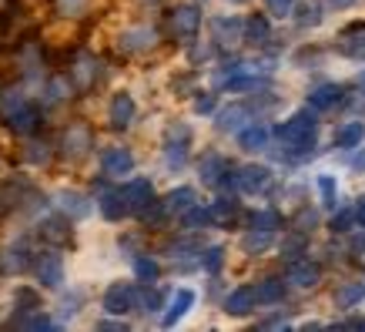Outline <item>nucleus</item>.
<instances>
[{"instance_id": "nucleus-20", "label": "nucleus", "mask_w": 365, "mask_h": 332, "mask_svg": "<svg viewBox=\"0 0 365 332\" xmlns=\"http://www.w3.org/2000/svg\"><path fill=\"white\" fill-rule=\"evenodd\" d=\"M134 121V98L131 94H114L111 101V124L114 128H128V124Z\"/></svg>"}, {"instance_id": "nucleus-19", "label": "nucleus", "mask_w": 365, "mask_h": 332, "mask_svg": "<svg viewBox=\"0 0 365 332\" xmlns=\"http://www.w3.org/2000/svg\"><path fill=\"white\" fill-rule=\"evenodd\" d=\"M191 306H195V292H191V288H178L175 299H171V306H168V312H165V322H161V326H168V329H171V326H175V322L181 319Z\"/></svg>"}, {"instance_id": "nucleus-18", "label": "nucleus", "mask_w": 365, "mask_h": 332, "mask_svg": "<svg viewBox=\"0 0 365 332\" xmlns=\"http://www.w3.org/2000/svg\"><path fill=\"white\" fill-rule=\"evenodd\" d=\"M218 131H242L248 124V108L245 104H228L225 111H218Z\"/></svg>"}, {"instance_id": "nucleus-4", "label": "nucleus", "mask_w": 365, "mask_h": 332, "mask_svg": "<svg viewBox=\"0 0 365 332\" xmlns=\"http://www.w3.org/2000/svg\"><path fill=\"white\" fill-rule=\"evenodd\" d=\"M134 299H138V288L131 282H114L104 292V309L111 312V316H124V312L134 309Z\"/></svg>"}, {"instance_id": "nucleus-43", "label": "nucleus", "mask_w": 365, "mask_h": 332, "mask_svg": "<svg viewBox=\"0 0 365 332\" xmlns=\"http://www.w3.org/2000/svg\"><path fill=\"white\" fill-rule=\"evenodd\" d=\"M47 158H51L47 144H31V148H27V161H31V165H44Z\"/></svg>"}, {"instance_id": "nucleus-14", "label": "nucleus", "mask_w": 365, "mask_h": 332, "mask_svg": "<svg viewBox=\"0 0 365 332\" xmlns=\"http://www.w3.org/2000/svg\"><path fill=\"white\" fill-rule=\"evenodd\" d=\"M342 94H345L342 84H322V88H315L309 94V104H312V111H329L342 101Z\"/></svg>"}, {"instance_id": "nucleus-23", "label": "nucleus", "mask_w": 365, "mask_h": 332, "mask_svg": "<svg viewBox=\"0 0 365 332\" xmlns=\"http://www.w3.org/2000/svg\"><path fill=\"white\" fill-rule=\"evenodd\" d=\"M295 11V24H299L302 31L305 27H319L322 24V4L319 0H302L299 7H292Z\"/></svg>"}, {"instance_id": "nucleus-54", "label": "nucleus", "mask_w": 365, "mask_h": 332, "mask_svg": "<svg viewBox=\"0 0 365 332\" xmlns=\"http://www.w3.org/2000/svg\"><path fill=\"white\" fill-rule=\"evenodd\" d=\"M359 88H362V91H365V71H362V78H359Z\"/></svg>"}, {"instance_id": "nucleus-41", "label": "nucleus", "mask_w": 365, "mask_h": 332, "mask_svg": "<svg viewBox=\"0 0 365 332\" xmlns=\"http://www.w3.org/2000/svg\"><path fill=\"white\" fill-rule=\"evenodd\" d=\"M252 228H272V232H275V228H278V215H275V211H255V215H252Z\"/></svg>"}, {"instance_id": "nucleus-47", "label": "nucleus", "mask_w": 365, "mask_h": 332, "mask_svg": "<svg viewBox=\"0 0 365 332\" xmlns=\"http://www.w3.org/2000/svg\"><path fill=\"white\" fill-rule=\"evenodd\" d=\"M24 326L27 329H54L57 322H51L47 316H31V319H24Z\"/></svg>"}, {"instance_id": "nucleus-13", "label": "nucleus", "mask_w": 365, "mask_h": 332, "mask_svg": "<svg viewBox=\"0 0 365 332\" xmlns=\"http://www.w3.org/2000/svg\"><path fill=\"white\" fill-rule=\"evenodd\" d=\"M88 148H91V131L84 128V124L67 128V131H64V155L67 158H81Z\"/></svg>"}, {"instance_id": "nucleus-39", "label": "nucleus", "mask_w": 365, "mask_h": 332, "mask_svg": "<svg viewBox=\"0 0 365 332\" xmlns=\"http://www.w3.org/2000/svg\"><path fill=\"white\" fill-rule=\"evenodd\" d=\"M185 215V225L188 228H205V225H211V208H198V205H191L188 211H181Z\"/></svg>"}, {"instance_id": "nucleus-8", "label": "nucleus", "mask_w": 365, "mask_h": 332, "mask_svg": "<svg viewBox=\"0 0 365 332\" xmlns=\"http://www.w3.org/2000/svg\"><path fill=\"white\" fill-rule=\"evenodd\" d=\"M235 181H238V188L248 191V195H255V191H265L268 181H272V171H268L265 165H245L238 175H235Z\"/></svg>"}, {"instance_id": "nucleus-21", "label": "nucleus", "mask_w": 365, "mask_h": 332, "mask_svg": "<svg viewBox=\"0 0 365 332\" xmlns=\"http://www.w3.org/2000/svg\"><path fill=\"white\" fill-rule=\"evenodd\" d=\"M191 205H195V188H175V191H168L165 201H161L165 215H181V211H188Z\"/></svg>"}, {"instance_id": "nucleus-29", "label": "nucleus", "mask_w": 365, "mask_h": 332, "mask_svg": "<svg viewBox=\"0 0 365 332\" xmlns=\"http://www.w3.org/2000/svg\"><path fill=\"white\" fill-rule=\"evenodd\" d=\"M225 171H228V168H225V161L218 155H208L201 161V181H205V185H218Z\"/></svg>"}, {"instance_id": "nucleus-15", "label": "nucleus", "mask_w": 365, "mask_h": 332, "mask_svg": "<svg viewBox=\"0 0 365 332\" xmlns=\"http://www.w3.org/2000/svg\"><path fill=\"white\" fill-rule=\"evenodd\" d=\"M255 288V306H275V302L285 299V282L282 278H265V282H258Z\"/></svg>"}, {"instance_id": "nucleus-40", "label": "nucleus", "mask_w": 365, "mask_h": 332, "mask_svg": "<svg viewBox=\"0 0 365 332\" xmlns=\"http://www.w3.org/2000/svg\"><path fill=\"white\" fill-rule=\"evenodd\" d=\"M67 94H71V84H67L64 78H54L47 84V101H51V104H54V101H64Z\"/></svg>"}, {"instance_id": "nucleus-5", "label": "nucleus", "mask_w": 365, "mask_h": 332, "mask_svg": "<svg viewBox=\"0 0 365 332\" xmlns=\"http://www.w3.org/2000/svg\"><path fill=\"white\" fill-rule=\"evenodd\" d=\"M188 141H191V131L188 128H171L168 131V141H165V161L171 168H181L185 165V158H188Z\"/></svg>"}, {"instance_id": "nucleus-12", "label": "nucleus", "mask_w": 365, "mask_h": 332, "mask_svg": "<svg viewBox=\"0 0 365 332\" xmlns=\"http://www.w3.org/2000/svg\"><path fill=\"white\" fill-rule=\"evenodd\" d=\"M57 208L61 211H67L71 218H84L91 211V201L81 195V191H74V188H64V191H57Z\"/></svg>"}, {"instance_id": "nucleus-32", "label": "nucleus", "mask_w": 365, "mask_h": 332, "mask_svg": "<svg viewBox=\"0 0 365 332\" xmlns=\"http://www.w3.org/2000/svg\"><path fill=\"white\" fill-rule=\"evenodd\" d=\"M245 34H248V41H252V44H265L268 34H272V27H268V21L262 17V14H255V17H248V24H245Z\"/></svg>"}, {"instance_id": "nucleus-37", "label": "nucleus", "mask_w": 365, "mask_h": 332, "mask_svg": "<svg viewBox=\"0 0 365 332\" xmlns=\"http://www.w3.org/2000/svg\"><path fill=\"white\" fill-rule=\"evenodd\" d=\"M4 266L14 268V272H21L24 266H31V258H27V245H24V242L11 245V248H7V262H4Z\"/></svg>"}, {"instance_id": "nucleus-6", "label": "nucleus", "mask_w": 365, "mask_h": 332, "mask_svg": "<svg viewBox=\"0 0 365 332\" xmlns=\"http://www.w3.org/2000/svg\"><path fill=\"white\" fill-rule=\"evenodd\" d=\"M198 24H201V14H198V7H191V4H181V7H175V14H171V31H175V37H181V41H191V37L198 34Z\"/></svg>"}, {"instance_id": "nucleus-17", "label": "nucleus", "mask_w": 365, "mask_h": 332, "mask_svg": "<svg viewBox=\"0 0 365 332\" xmlns=\"http://www.w3.org/2000/svg\"><path fill=\"white\" fill-rule=\"evenodd\" d=\"M252 309H255V288L252 286L235 288L232 296L225 299V312H228V316H248Z\"/></svg>"}, {"instance_id": "nucleus-24", "label": "nucleus", "mask_w": 365, "mask_h": 332, "mask_svg": "<svg viewBox=\"0 0 365 332\" xmlns=\"http://www.w3.org/2000/svg\"><path fill=\"white\" fill-rule=\"evenodd\" d=\"M37 111L31 108V104H24L21 111H14L11 118H7V124H11V131H17V134H31L34 128H37Z\"/></svg>"}, {"instance_id": "nucleus-31", "label": "nucleus", "mask_w": 365, "mask_h": 332, "mask_svg": "<svg viewBox=\"0 0 365 332\" xmlns=\"http://www.w3.org/2000/svg\"><path fill=\"white\" fill-rule=\"evenodd\" d=\"M158 262L155 258H148V255H138L134 258V276H138V282H144V286H151V282H158Z\"/></svg>"}, {"instance_id": "nucleus-33", "label": "nucleus", "mask_w": 365, "mask_h": 332, "mask_svg": "<svg viewBox=\"0 0 365 332\" xmlns=\"http://www.w3.org/2000/svg\"><path fill=\"white\" fill-rule=\"evenodd\" d=\"M41 235H44L47 242H67V238H71V228H67V221H61V218H47V221H41Z\"/></svg>"}, {"instance_id": "nucleus-48", "label": "nucleus", "mask_w": 365, "mask_h": 332, "mask_svg": "<svg viewBox=\"0 0 365 332\" xmlns=\"http://www.w3.org/2000/svg\"><path fill=\"white\" fill-rule=\"evenodd\" d=\"M211 108H215V98H211V94H205V98L195 101V111H198V114H208Z\"/></svg>"}, {"instance_id": "nucleus-53", "label": "nucleus", "mask_w": 365, "mask_h": 332, "mask_svg": "<svg viewBox=\"0 0 365 332\" xmlns=\"http://www.w3.org/2000/svg\"><path fill=\"white\" fill-rule=\"evenodd\" d=\"M329 4H332V7H349L352 0H329Z\"/></svg>"}, {"instance_id": "nucleus-10", "label": "nucleus", "mask_w": 365, "mask_h": 332, "mask_svg": "<svg viewBox=\"0 0 365 332\" xmlns=\"http://www.w3.org/2000/svg\"><path fill=\"white\" fill-rule=\"evenodd\" d=\"M211 31H215V41H218V44L232 47L242 41L245 24L238 21V17H215V21H211Z\"/></svg>"}, {"instance_id": "nucleus-27", "label": "nucleus", "mask_w": 365, "mask_h": 332, "mask_svg": "<svg viewBox=\"0 0 365 332\" xmlns=\"http://www.w3.org/2000/svg\"><path fill=\"white\" fill-rule=\"evenodd\" d=\"M272 238H275L272 228H252V232L242 238V248L245 252H265L268 245H272Z\"/></svg>"}, {"instance_id": "nucleus-42", "label": "nucleus", "mask_w": 365, "mask_h": 332, "mask_svg": "<svg viewBox=\"0 0 365 332\" xmlns=\"http://www.w3.org/2000/svg\"><path fill=\"white\" fill-rule=\"evenodd\" d=\"M228 84V91H258L265 81L262 78H232V81H225Z\"/></svg>"}, {"instance_id": "nucleus-26", "label": "nucleus", "mask_w": 365, "mask_h": 332, "mask_svg": "<svg viewBox=\"0 0 365 332\" xmlns=\"http://www.w3.org/2000/svg\"><path fill=\"white\" fill-rule=\"evenodd\" d=\"M362 138H365L362 121H349L342 131L335 134V148H359V144H362Z\"/></svg>"}, {"instance_id": "nucleus-22", "label": "nucleus", "mask_w": 365, "mask_h": 332, "mask_svg": "<svg viewBox=\"0 0 365 332\" xmlns=\"http://www.w3.org/2000/svg\"><path fill=\"white\" fill-rule=\"evenodd\" d=\"M238 144H242L245 151H262L268 144V128L265 124H245L242 131H238Z\"/></svg>"}, {"instance_id": "nucleus-3", "label": "nucleus", "mask_w": 365, "mask_h": 332, "mask_svg": "<svg viewBox=\"0 0 365 332\" xmlns=\"http://www.w3.org/2000/svg\"><path fill=\"white\" fill-rule=\"evenodd\" d=\"M34 276H37L41 286L57 288L64 282V262H61V255H54V252L37 255V258H34Z\"/></svg>"}, {"instance_id": "nucleus-36", "label": "nucleus", "mask_w": 365, "mask_h": 332, "mask_svg": "<svg viewBox=\"0 0 365 332\" xmlns=\"http://www.w3.org/2000/svg\"><path fill=\"white\" fill-rule=\"evenodd\" d=\"M238 215V201L235 198H218L211 205V221H228Z\"/></svg>"}, {"instance_id": "nucleus-38", "label": "nucleus", "mask_w": 365, "mask_h": 332, "mask_svg": "<svg viewBox=\"0 0 365 332\" xmlns=\"http://www.w3.org/2000/svg\"><path fill=\"white\" fill-rule=\"evenodd\" d=\"M222 262H225V248H222V245H211V248H205V252H201V266H205V272H211V276L222 268Z\"/></svg>"}, {"instance_id": "nucleus-11", "label": "nucleus", "mask_w": 365, "mask_h": 332, "mask_svg": "<svg viewBox=\"0 0 365 332\" xmlns=\"http://www.w3.org/2000/svg\"><path fill=\"white\" fill-rule=\"evenodd\" d=\"M319 278H322V266H319V262H309V258L292 262V268H288V282H295L299 288L319 286Z\"/></svg>"}, {"instance_id": "nucleus-25", "label": "nucleus", "mask_w": 365, "mask_h": 332, "mask_svg": "<svg viewBox=\"0 0 365 332\" xmlns=\"http://www.w3.org/2000/svg\"><path fill=\"white\" fill-rule=\"evenodd\" d=\"M94 78H98V61H94L91 54H81L78 64H74V81H78L81 88H91Z\"/></svg>"}, {"instance_id": "nucleus-49", "label": "nucleus", "mask_w": 365, "mask_h": 332, "mask_svg": "<svg viewBox=\"0 0 365 332\" xmlns=\"http://www.w3.org/2000/svg\"><path fill=\"white\" fill-rule=\"evenodd\" d=\"M339 329H365V319L355 316V319H349V322H339Z\"/></svg>"}, {"instance_id": "nucleus-52", "label": "nucleus", "mask_w": 365, "mask_h": 332, "mask_svg": "<svg viewBox=\"0 0 365 332\" xmlns=\"http://www.w3.org/2000/svg\"><path fill=\"white\" fill-rule=\"evenodd\" d=\"M262 326H265V329H285L288 322L285 319H268V322H262Z\"/></svg>"}, {"instance_id": "nucleus-51", "label": "nucleus", "mask_w": 365, "mask_h": 332, "mask_svg": "<svg viewBox=\"0 0 365 332\" xmlns=\"http://www.w3.org/2000/svg\"><path fill=\"white\" fill-rule=\"evenodd\" d=\"M98 329H124V322H118V319H104L98 326Z\"/></svg>"}, {"instance_id": "nucleus-44", "label": "nucleus", "mask_w": 365, "mask_h": 332, "mask_svg": "<svg viewBox=\"0 0 365 332\" xmlns=\"http://www.w3.org/2000/svg\"><path fill=\"white\" fill-rule=\"evenodd\" d=\"M84 4H88V0H57L61 14H67V17H78V14L84 11Z\"/></svg>"}, {"instance_id": "nucleus-16", "label": "nucleus", "mask_w": 365, "mask_h": 332, "mask_svg": "<svg viewBox=\"0 0 365 332\" xmlns=\"http://www.w3.org/2000/svg\"><path fill=\"white\" fill-rule=\"evenodd\" d=\"M101 211H104V218H124V215H131V208H128V198H124V191L121 188H111V191H104L101 195Z\"/></svg>"}, {"instance_id": "nucleus-55", "label": "nucleus", "mask_w": 365, "mask_h": 332, "mask_svg": "<svg viewBox=\"0 0 365 332\" xmlns=\"http://www.w3.org/2000/svg\"><path fill=\"white\" fill-rule=\"evenodd\" d=\"M228 4H245V0H228Z\"/></svg>"}, {"instance_id": "nucleus-9", "label": "nucleus", "mask_w": 365, "mask_h": 332, "mask_svg": "<svg viewBox=\"0 0 365 332\" xmlns=\"http://www.w3.org/2000/svg\"><path fill=\"white\" fill-rule=\"evenodd\" d=\"M104 175L111 178H121V175H131L134 171V155L128 148H111V151H104Z\"/></svg>"}, {"instance_id": "nucleus-35", "label": "nucleus", "mask_w": 365, "mask_h": 332, "mask_svg": "<svg viewBox=\"0 0 365 332\" xmlns=\"http://www.w3.org/2000/svg\"><path fill=\"white\" fill-rule=\"evenodd\" d=\"M161 302H165L161 292H155V288H138L134 306H141V312H155V309H161Z\"/></svg>"}, {"instance_id": "nucleus-30", "label": "nucleus", "mask_w": 365, "mask_h": 332, "mask_svg": "<svg viewBox=\"0 0 365 332\" xmlns=\"http://www.w3.org/2000/svg\"><path fill=\"white\" fill-rule=\"evenodd\" d=\"M24 104H27V94H24L21 88H7L0 94V114H4V118H11L14 111H21Z\"/></svg>"}, {"instance_id": "nucleus-1", "label": "nucleus", "mask_w": 365, "mask_h": 332, "mask_svg": "<svg viewBox=\"0 0 365 332\" xmlns=\"http://www.w3.org/2000/svg\"><path fill=\"white\" fill-rule=\"evenodd\" d=\"M315 124H319L315 121V111H309V108L295 111L288 121L278 124V141L288 144L292 151H305V148L315 144Z\"/></svg>"}, {"instance_id": "nucleus-7", "label": "nucleus", "mask_w": 365, "mask_h": 332, "mask_svg": "<svg viewBox=\"0 0 365 332\" xmlns=\"http://www.w3.org/2000/svg\"><path fill=\"white\" fill-rule=\"evenodd\" d=\"M121 191H124V198H128V208L138 211V215L155 201V188H151V181H148V178H134V181H128Z\"/></svg>"}, {"instance_id": "nucleus-45", "label": "nucleus", "mask_w": 365, "mask_h": 332, "mask_svg": "<svg viewBox=\"0 0 365 332\" xmlns=\"http://www.w3.org/2000/svg\"><path fill=\"white\" fill-rule=\"evenodd\" d=\"M349 225H352V211L342 208L339 215L332 218V232H349Z\"/></svg>"}, {"instance_id": "nucleus-28", "label": "nucleus", "mask_w": 365, "mask_h": 332, "mask_svg": "<svg viewBox=\"0 0 365 332\" xmlns=\"http://www.w3.org/2000/svg\"><path fill=\"white\" fill-rule=\"evenodd\" d=\"M362 296H365V282L342 286L339 292H335V306H339V309H352L355 302H362Z\"/></svg>"}, {"instance_id": "nucleus-50", "label": "nucleus", "mask_w": 365, "mask_h": 332, "mask_svg": "<svg viewBox=\"0 0 365 332\" xmlns=\"http://www.w3.org/2000/svg\"><path fill=\"white\" fill-rule=\"evenodd\" d=\"M352 218H355V221H359V225H362V228H365V198L359 201V208L352 211Z\"/></svg>"}, {"instance_id": "nucleus-34", "label": "nucleus", "mask_w": 365, "mask_h": 332, "mask_svg": "<svg viewBox=\"0 0 365 332\" xmlns=\"http://www.w3.org/2000/svg\"><path fill=\"white\" fill-rule=\"evenodd\" d=\"M319 191H322V205H325V208H335V205H339V185H335V175H319Z\"/></svg>"}, {"instance_id": "nucleus-2", "label": "nucleus", "mask_w": 365, "mask_h": 332, "mask_svg": "<svg viewBox=\"0 0 365 332\" xmlns=\"http://www.w3.org/2000/svg\"><path fill=\"white\" fill-rule=\"evenodd\" d=\"M155 44H158V31L148 27V24L128 27V31H121V37H118V47H121L124 54H141V51H151Z\"/></svg>"}, {"instance_id": "nucleus-46", "label": "nucleus", "mask_w": 365, "mask_h": 332, "mask_svg": "<svg viewBox=\"0 0 365 332\" xmlns=\"http://www.w3.org/2000/svg\"><path fill=\"white\" fill-rule=\"evenodd\" d=\"M268 11L278 14V17H285V14H292V7H295V0H265Z\"/></svg>"}]
</instances>
